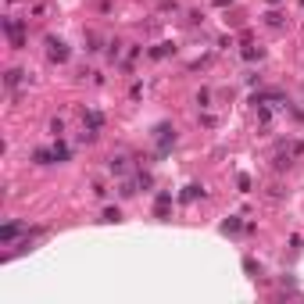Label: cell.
<instances>
[{
  "label": "cell",
  "instance_id": "12",
  "mask_svg": "<svg viewBox=\"0 0 304 304\" xmlns=\"http://www.w3.org/2000/svg\"><path fill=\"white\" fill-rule=\"evenodd\" d=\"M118 218H122V211H118V208H108V211H104V218H100V222H118Z\"/></svg>",
  "mask_w": 304,
  "mask_h": 304
},
{
  "label": "cell",
  "instance_id": "9",
  "mask_svg": "<svg viewBox=\"0 0 304 304\" xmlns=\"http://www.w3.org/2000/svg\"><path fill=\"white\" fill-rule=\"evenodd\" d=\"M265 25H268V29H279V25H283V14H279V11H268V14H265Z\"/></svg>",
  "mask_w": 304,
  "mask_h": 304
},
{
  "label": "cell",
  "instance_id": "11",
  "mask_svg": "<svg viewBox=\"0 0 304 304\" xmlns=\"http://www.w3.org/2000/svg\"><path fill=\"white\" fill-rule=\"evenodd\" d=\"M286 154H290V158L304 154V143H301V140H294V143H286Z\"/></svg>",
  "mask_w": 304,
  "mask_h": 304
},
{
  "label": "cell",
  "instance_id": "6",
  "mask_svg": "<svg viewBox=\"0 0 304 304\" xmlns=\"http://www.w3.org/2000/svg\"><path fill=\"white\" fill-rule=\"evenodd\" d=\"M18 83H25V72H22V68H11V72L4 75V86H7V89H14Z\"/></svg>",
  "mask_w": 304,
  "mask_h": 304
},
{
  "label": "cell",
  "instance_id": "14",
  "mask_svg": "<svg viewBox=\"0 0 304 304\" xmlns=\"http://www.w3.org/2000/svg\"><path fill=\"white\" fill-rule=\"evenodd\" d=\"M54 158H57V161H65V158H68V147H65V143H57V147H54Z\"/></svg>",
  "mask_w": 304,
  "mask_h": 304
},
{
  "label": "cell",
  "instance_id": "13",
  "mask_svg": "<svg viewBox=\"0 0 304 304\" xmlns=\"http://www.w3.org/2000/svg\"><path fill=\"white\" fill-rule=\"evenodd\" d=\"M222 229H225V233H236V229H240V218H225Z\"/></svg>",
  "mask_w": 304,
  "mask_h": 304
},
{
  "label": "cell",
  "instance_id": "1",
  "mask_svg": "<svg viewBox=\"0 0 304 304\" xmlns=\"http://www.w3.org/2000/svg\"><path fill=\"white\" fill-rule=\"evenodd\" d=\"M47 57L57 61V65H65V61H68V47H65L57 36H47Z\"/></svg>",
  "mask_w": 304,
  "mask_h": 304
},
{
  "label": "cell",
  "instance_id": "7",
  "mask_svg": "<svg viewBox=\"0 0 304 304\" xmlns=\"http://www.w3.org/2000/svg\"><path fill=\"white\" fill-rule=\"evenodd\" d=\"M33 161H36V165H50V161H57V158H54V150H43V147H40V150H33Z\"/></svg>",
  "mask_w": 304,
  "mask_h": 304
},
{
  "label": "cell",
  "instance_id": "8",
  "mask_svg": "<svg viewBox=\"0 0 304 304\" xmlns=\"http://www.w3.org/2000/svg\"><path fill=\"white\" fill-rule=\"evenodd\" d=\"M126 165H129V161H126V158H122V154H115V158H111V161H108V169H111V172H118V175H122V172H126Z\"/></svg>",
  "mask_w": 304,
  "mask_h": 304
},
{
  "label": "cell",
  "instance_id": "5",
  "mask_svg": "<svg viewBox=\"0 0 304 304\" xmlns=\"http://www.w3.org/2000/svg\"><path fill=\"white\" fill-rule=\"evenodd\" d=\"M158 143H161V150H169V147L175 143V132H172L169 126H161V129H158Z\"/></svg>",
  "mask_w": 304,
  "mask_h": 304
},
{
  "label": "cell",
  "instance_id": "17",
  "mask_svg": "<svg viewBox=\"0 0 304 304\" xmlns=\"http://www.w3.org/2000/svg\"><path fill=\"white\" fill-rule=\"evenodd\" d=\"M268 4H272V7H276V4H283V0H268Z\"/></svg>",
  "mask_w": 304,
  "mask_h": 304
},
{
  "label": "cell",
  "instance_id": "4",
  "mask_svg": "<svg viewBox=\"0 0 304 304\" xmlns=\"http://www.w3.org/2000/svg\"><path fill=\"white\" fill-rule=\"evenodd\" d=\"M169 204H172V193H158V204H154V215L165 218L169 215Z\"/></svg>",
  "mask_w": 304,
  "mask_h": 304
},
{
  "label": "cell",
  "instance_id": "2",
  "mask_svg": "<svg viewBox=\"0 0 304 304\" xmlns=\"http://www.w3.org/2000/svg\"><path fill=\"white\" fill-rule=\"evenodd\" d=\"M4 29H7V36L14 47H25V33H22V22L18 18H4Z\"/></svg>",
  "mask_w": 304,
  "mask_h": 304
},
{
  "label": "cell",
  "instance_id": "15",
  "mask_svg": "<svg viewBox=\"0 0 304 304\" xmlns=\"http://www.w3.org/2000/svg\"><path fill=\"white\" fill-rule=\"evenodd\" d=\"M172 50V43H161V47H154V50H150V54H154V57H165V54H169Z\"/></svg>",
  "mask_w": 304,
  "mask_h": 304
},
{
  "label": "cell",
  "instance_id": "3",
  "mask_svg": "<svg viewBox=\"0 0 304 304\" xmlns=\"http://www.w3.org/2000/svg\"><path fill=\"white\" fill-rule=\"evenodd\" d=\"M22 233H25V225H22V222H7L4 229H0V243H14Z\"/></svg>",
  "mask_w": 304,
  "mask_h": 304
},
{
  "label": "cell",
  "instance_id": "10",
  "mask_svg": "<svg viewBox=\"0 0 304 304\" xmlns=\"http://www.w3.org/2000/svg\"><path fill=\"white\" fill-rule=\"evenodd\" d=\"M204 190L201 186H186V190H182V201H197V197H201Z\"/></svg>",
  "mask_w": 304,
  "mask_h": 304
},
{
  "label": "cell",
  "instance_id": "16",
  "mask_svg": "<svg viewBox=\"0 0 304 304\" xmlns=\"http://www.w3.org/2000/svg\"><path fill=\"white\" fill-rule=\"evenodd\" d=\"M243 57H247V61H254V57H261V50H254V47H243Z\"/></svg>",
  "mask_w": 304,
  "mask_h": 304
}]
</instances>
